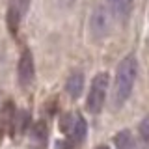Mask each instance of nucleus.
Masks as SVG:
<instances>
[{
    "label": "nucleus",
    "mask_w": 149,
    "mask_h": 149,
    "mask_svg": "<svg viewBox=\"0 0 149 149\" xmlns=\"http://www.w3.org/2000/svg\"><path fill=\"white\" fill-rule=\"evenodd\" d=\"M17 71H19V82H21V86H30V84L34 82V77H36L34 56H32V52L28 49L22 50Z\"/></svg>",
    "instance_id": "obj_5"
},
{
    "label": "nucleus",
    "mask_w": 149,
    "mask_h": 149,
    "mask_svg": "<svg viewBox=\"0 0 149 149\" xmlns=\"http://www.w3.org/2000/svg\"><path fill=\"white\" fill-rule=\"evenodd\" d=\"M95 149H110V147H108V146H97Z\"/></svg>",
    "instance_id": "obj_15"
},
{
    "label": "nucleus",
    "mask_w": 149,
    "mask_h": 149,
    "mask_svg": "<svg viewBox=\"0 0 149 149\" xmlns=\"http://www.w3.org/2000/svg\"><path fill=\"white\" fill-rule=\"evenodd\" d=\"M106 91H108V73H99L91 82L90 93H88V102H86L88 110L91 114L101 112L106 99Z\"/></svg>",
    "instance_id": "obj_2"
},
{
    "label": "nucleus",
    "mask_w": 149,
    "mask_h": 149,
    "mask_svg": "<svg viewBox=\"0 0 149 149\" xmlns=\"http://www.w3.org/2000/svg\"><path fill=\"white\" fill-rule=\"evenodd\" d=\"M28 6H30V0H9L8 11H6V22H8V28L13 32V34L17 32L22 17L26 15Z\"/></svg>",
    "instance_id": "obj_4"
},
{
    "label": "nucleus",
    "mask_w": 149,
    "mask_h": 149,
    "mask_svg": "<svg viewBox=\"0 0 149 149\" xmlns=\"http://www.w3.org/2000/svg\"><path fill=\"white\" fill-rule=\"evenodd\" d=\"M71 121H73V118L69 114H65L63 118H62V130H63V132H69V130L73 129V123H71Z\"/></svg>",
    "instance_id": "obj_13"
},
{
    "label": "nucleus",
    "mask_w": 149,
    "mask_h": 149,
    "mask_svg": "<svg viewBox=\"0 0 149 149\" xmlns=\"http://www.w3.org/2000/svg\"><path fill=\"white\" fill-rule=\"evenodd\" d=\"M71 134H73V140L77 143H80L82 140H84V136H86V121H84V118L78 116V118L74 119L73 129H71Z\"/></svg>",
    "instance_id": "obj_10"
},
{
    "label": "nucleus",
    "mask_w": 149,
    "mask_h": 149,
    "mask_svg": "<svg viewBox=\"0 0 149 149\" xmlns=\"http://www.w3.org/2000/svg\"><path fill=\"white\" fill-rule=\"evenodd\" d=\"M58 2L62 4V6H65V8H67V6H71V4H73V0H58Z\"/></svg>",
    "instance_id": "obj_14"
},
{
    "label": "nucleus",
    "mask_w": 149,
    "mask_h": 149,
    "mask_svg": "<svg viewBox=\"0 0 149 149\" xmlns=\"http://www.w3.org/2000/svg\"><path fill=\"white\" fill-rule=\"evenodd\" d=\"M136 77H138V62L132 54H129L121 60V63L118 65V73H116V90H114V99H112L116 106H121L129 99L130 91L134 88V82H136Z\"/></svg>",
    "instance_id": "obj_1"
},
{
    "label": "nucleus",
    "mask_w": 149,
    "mask_h": 149,
    "mask_svg": "<svg viewBox=\"0 0 149 149\" xmlns=\"http://www.w3.org/2000/svg\"><path fill=\"white\" fill-rule=\"evenodd\" d=\"M140 134H142V138L146 142H149V118H146L140 123Z\"/></svg>",
    "instance_id": "obj_12"
},
{
    "label": "nucleus",
    "mask_w": 149,
    "mask_h": 149,
    "mask_svg": "<svg viewBox=\"0 0 149 149\" xmlns=\"http://www.w3.org/2000/svg\"><path fill=\"white\" fill-rule=\"evenodd\" d=\"M82 88H84V74L82 73H73L69 74L67 82H65V91L73 97V99H78L82 93Z\"/></svg>",
    "instance_id": "obj_6"
},
{
    "label": "nucleus",
    "mask_w": 149,
    "mask_h": 149,
    "mask_svg": "<svg viewBox=\"0 0 149 149\" xmlns=\"http://www.w3.org/2000/svg\"><path fill=\"white\" fill-rule=\"evenodd\" d=\"M28 121H30V114H28V112H24V110H22V112H19V114H17V119H15L19 132L26 130V127H28Z\"/></svg>",
    "instance_id": "obj_11"
},
{
    "label": "nucleus",
    "mask_w": 149,
    "mask_h": 149,
    "mask_svg": "<svg viewBox=\"0 0 149 149\" xmlns=\"http://www.w3.org/2000/svg\"><path fill=\"white\" fill-rule=\"evenodd\" d=\"M110 26H112V13H110V9L104 8V6L95 8V11H93V15H91V21H90L91 34L95 37H104L110 32Z\"/></svg>",
    "instance_id": "obj_3"
},
{
    "label": "nucleus",
    "mask_w": 149,
    "mask_h": 149,
    "mask_svg": "<svg viewBox=\"0 0 149 149\" xmlns=\"http://www.w3.org/2000/svg\"><path fill=\"white\" fill-rule=\"evenodd\" d=\"M47 136H49L47 125L43 123V121L36 123V125H34V129H32V142H34L36 146H39V147H45V143H47Z\"/></svg>",
    "instance_id": "obj_9"
},
{
    "label": "nucleus",
    "mask_w": 149,
    "mask_h": 149,
    "mask_svg": "<svg viewBox=\"0 0 149 149\" xmlns=\"http://www.w3.org/2000/svg\"><path fill=\"white\" fill-rule=\"evenodd\" d=\"M114 142H116V149H136L134 138L129 130H119L114 136Z\"/></svg>",
    "instance_id": "obj_8"
},
{
    "label": "nucleus",
    "mask_w": 149,
    "mask_h": 149,
    "mask_svg": "<svg viewBox=\"0 0 149 149\" xmlns=\"http://www.w3.org/2000/svg\"><path fill=\"white\" fill-rule=\"evenodd\" d=\"M110 9L114 11V15H118L119 19H127L130 15L132 9V0H108Z\"/></svg>",
    "instance_id": "obj_7"
}]
</instances>
